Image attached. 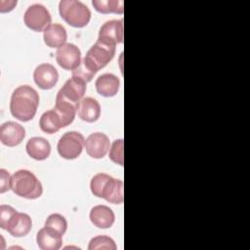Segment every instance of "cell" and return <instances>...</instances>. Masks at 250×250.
I'll return each instance as SVG.
<instances>
[{
  "mask_svg": "<svg viewBox=\"0 0 250 250\" xmlns=\"http://www.w3.org/2000/svg\"><path fill=\"white\" fill-rule=\"evenodd\" d=\"M38 104L37 91L29 85H21L16 88L12 94L10 111L15 118L27 122L35 116Z\"/></svg>",
  "mask_w": 250,
  "mask_h": 250,
  "instance_id": "cell-1",
  "label": "cell"
},
{
  "mask_svg": "<svg viewBox=\"0 0 250 250\" xmlns=\"http://www.w3.org/2000/svg\"><path fill=\"white\" fill-rule=\"evenodd\" d=\"M92 193L112 204H121L124 200L123 182L105 173L96 174L90 183Z\"/></svg>",
  "mask_w": 250,
  "mask_h": 250,
  "instance_id": "cell-2",
  "label": "cell"
},
{
  "mask_svg": "<svg viewBox=\"0 0 250 250\" xmlns=\"http://www.w3.org/2000/svg\"><path fill=\"white\" fill-rule=\"evenodd\" d=\"M11 189L20 197L36 199L42 195L41 182L30 171L21 169L12 175Z\"/></svg>",
  "mask_w": 250,
  "mask_h": 250,
  "instance_id": "cell-3",
  "label": "cell"
},
{
  "mask_svg": "<svg viewBox=\"0 0 250 250\" xmlns=\"http://www.w3.org/2000/svg\"><path fill=\"white\" fill-rule=\"evenodd\" d=\"M59 12L62 19L73 27H84L91 20L89 8L77 0H62L59 3Z\"/></svg>",
  "mask_w": 250,
  "mask_h": 250,
  "instance_id": "cell-4",
  "label": "cell"
},
{
  "mask_svg": "<svg viewBox=\"0 0 250 250\" xmlns=\"http://www.w3.org/2000/svg\"><path fill=\"white\" fill-rule=\"evenodd\" d=\"M116 45L98 38L96 43L89 49L84 59L97 70L104 68L113 59Z\"/></svg>",
  "mask_w": 250,
  "mask_h": 250,
  "instance_id": "cell-5",
  "label": "cell"
},
{
  "mask_svg": "<svg viewBox=\"0 0 250 250\" xmlns=\"http://www.w3.org/2000/svg\"><path fill=\"white\" fill-rule=\"evenodd\" d=\"M85 146V139L83 135L76 131L64 133L58 142V152L64 159L77 158Z\"/></svg>",
  "mask_w": 250,
  "mask_h": 250,
  "instance_id": "cell-6",
  "label": "cell"
},
{
  "mask_svg": "<svg viewBox=\"0 0 250 250\" xmlns=\"http://www.w3.org/2000/svg\"><path fill=\"white\" fill-rule=\"evenodd\" d=\"M23 21L29 29L40 32L51 24L52 17L44 5L33 4L26 9L23 15Z\"/></svg>",
  "mask_w": 250,
  "mask_h": 250,
  "instance_id": "cell-7",
  "label": "cell"
},
{
  "mask_svg": "<svg viewBox=\"0 0 250 250\" xmlns=\"http://www.w3.org/2000/svg\"><path fill=\"white\" fill-rule=\"evenodd\" d=\"M58 64L65 70H74L81 62V52L72 43H65L56 52Z\"/></svg>",
  "mask_w": 250,
  "mask_h": 250,
  "instance_id": "cell-8",
  "label": "cell"
},
{
  "mask_svg": "<svg viewBox=\"0 0 250 250\" xmlns=\"http://www.w3.org/2000/svg\"><path fill=\"white\" fill-rule=\"evenodd\" d=\"M109 147V139L105 134L102 132L92 133L85 140L86 152L92 158H103L108 152Z\"/></svg>",
  "mask_w": 250,
  "mask_h": 250,
  "instance_id": "cell-9",
  "label": "cell"
},
{
  "mask_svg": "<svg viewBox=\"0 0 250 250\" xmlns=\"http://www.w3.org/2000/svg\"><path fill=\"white\" fill-rule=\"evenodd\" d=\"M87 83L80 78L71 76L59 90L57 96L78 105L86 92Z\"/></svg>",
  "mask_w": 250,
  "mask_h": 250,
  "instance_id": "cell-10",
  "label": "cell"
},
{
  "mask_svg": "<svg viewBox=\"0 0 250 250\" xmlns=\"http://www.w3.org/2000/svg\"><path fill=\"white\" fill-rule=\"evenodd\" d=\"M35 84L43 90L52 89L59 80V72L51 63H41L36 66L33 72Z\"/></svg>",
  "mask_w": 250,
  "mask_h": 250,
  "instance_id": "cell-11",
  "label": "cell"
},
{
  "mask_svg": "<svg viewBox=\"0 0 250 250\" xmlns=\"http://www.w3.org/2000/svg\"><path fill=\"white\" fill-rule=\"evenodd\" d=\"M25 137V129L14 121H7L0 127V141L3 145L13 147L20 145Z\"/></svg>",
  "mask_w": 250,
  "mask_h": 250,
  "instance_id": "cell-12",
  "label": "cell"
},
{
  "mask_svg": "<svg viewBox=\"0 0 250 250\" xmlns=\"http://www.w3.org/2000/svg\"><path fill=\"white\" fill-rule=\"evenodd\" d=\"M123 31L122 19L107 21L101 26L98 38L116 45L123 42Z\"/></svg>",
  "mask_w": 250,
  "mask_h": 250,
  "instance_id": "cell-13",
  "label": "cell"
},
{
  "mask_svg": "<svg viewBox=\"0 0 250 250\" xmlns=\"http://www.w3.org/2000/svg\"><path fill=\"white\" fill-rule=\"evenodd\" d=\"M36 242L41 250H59L62 245V235L44 227L37 232Z\"/></svg>",
  "mask_w": 250,
  "mask_h": 250,
  "instance_id": "cell-14",
  "label": "cell"
},
{
  "mask_svg": "<svg viewBox=\"0 0 250 250\" xmlns=\"http://www.w3.org/2000/svg\"><path fill=\"white\" fill-rule=\"evenodd\" d=\"M77 114L83 121L93 123L97 121L101 115V105L94 98H83L78 104Z\"/></svg>",
  "mask_w": 250,
  "mask_h": 250,
  "instance_id": "cell-15",
  "label": "cell"
},
{
  "mask_svg": "<svg viewBox=\"0 0 250 250\" xmlns=\"http://www.w3.org/2000/svg\"><path fill=\"white\" fill-rule=\"evenodd\" d=\"M89 217L91 223L99 229H109L115 221L113 211L106 205L94 206L90 211Z\"/></svg>",
  "mask_w": 250,
  "mask_h": 250,
  "instance_id": "cell-16",
  "label": "cell"
},
{
  "mask_svg": "<svg viewBox=\"0 0 250 250\" xmlns=\"http://www.w3.org/2000/svg\"><path fill=\"white\" fill-rule=\"evenodd\" d=\"M27 154L35 160H45L51 153L50 143L42 137L30 138L25 146Z\"/></svg>",
  "mask_w": 250,
  "mask_h": 250,
  "instance_id": "cell-17",
  "label": "cell"
},
{
  "mask_svg": "<svg viewBox=\"0 0 250 250\" xmlns=\"http://www.w3.org/2000/svg\"><path fill=\"white\" fill-rule=\"evenodd\" d=\"M43 39L48 47L59 49L66 43L67 33L64 26L62 24L51 23L43 31Z\"/></svg>",
  "mask_w": 250,
  "mask_h": 250,
  "instance_id": "cell-18",
  "label": "cell"
},
{
  "mask_svg": "<svg viewBox=\"0 0 250 250\" xmlns=\"http://www.w3.org/2000/svg\"><path fill=\"white\" fill-rule=\"evenodd\" d=\"M97 92L105 98L113 97L117 94L120 86L119 79L112 73H104L100 75L95 82Z\"/></svg>",
  "mask_w": 250,
  "mask_h": 250,
  "instance_id": "cell-19",
  "label": "cell"
},
{
  "mask_svg": "<svg viewBox=\"0 0 250 250\" xmlns=\"http://www.w3.org/2000/svg\"><path fill=\"white\" fill-rule=\"evenodd\" d=\"M32 228V221L28 214L17 212L7 228V231L15 237H22L29 233Z\"/></svg>",
  "mask_w": 250,
  "mask_h": 250,
  "instance_id": "cell-20",
  "label": "cell"
},
{
  "mask_svg": "<svg viewBox=\"0 0 250 250\" xmlns=\"http://www.w3.org/2000/svg\"><path fill=\"white\" fill-rule=\"evenodd\" d=\"M77 106H78L77 104L71 102H68L58 96L56 97V104H55L54 110L58 113L62 121V128L72 123V121L74 120L75 114L77 112Z\"/></svg>",
  "mask_w": 250,
  "mask_h": 250,
  "instance_id": "cell-21",
  "label": "cell"
},
{
  "mask_svg": "<svg viewBox=\"0 0 250 250\" xmlns=\"http://www.w3.org/2000/svg\"><path fill=\"white\" fill-rule=\"evenodd\" d=\"M40 129L47 134H54L62 128V121L58 113L53 109L45 111L39 120Z\"/></svg>",
  "mask_w": 250,
  "mask_h": 250,
  "instance_id": "cell-22",
  "label": "cell"
},
{
  "mask_svg": "<svg viewBox=\"0 0 250 250\" xmlns=\"http://www.w3.org/2000/svg\"><path fill=\"white\" fill-rule=\"evenodd\" d=\"M92 5L102 14H123L124 12V2L122 0H93Z\"/></svg>",
  "mask_w": 250,
  "mask_h": 250,
  "instance_id": "cell-23",
  "label": "cell"
},
{
  "mask_svg": "<svg viewBox=\"0 0 250 250\" xmlns=\"http://www.w3.org/2000/svg\"><path fill=\"white\" fill-rule=\"evenodd\" d=\"M97 72L98 71L83 58L80 64L74 70H72V76L80 78L81 80L88 83L93 79Z\"/></svg>",
  "mask_w": 250,
  "mask_h": 250,
  "instance_id": "cell-24",
  "label": "cell"
},
{
  "mask_svg": "<svg viewBox=\"0 0 250 250\" xmlns=\"http://www.w3.org/2000/svg\"><path fill=\"white\" fill-rule=\"evenodd\" d=\"M116 248L114 240L106 235H97L93 237L88 245V250H116Z\"/></svg>",
  "mask_w": 250,
  "mask_h": 250,
  "instance_id": "cell-25",
  "label": "cell"
},
{
  "mask_svg": "<svg viewBox=\"0 0 250 250\" xmlns=\"http://www.w3.org/2000/svg\"><path fill=\"white\" fill-rule=\"evenodd\" d=\"M44 227L50 228V229L56 230L57 232H59L60 234L63 235L67 229V222L62 215H61L59 213H54V214H51L46 219Z\"/></svg>",
  "mask_w": 250,
  "mask_h": 250,
  "instance_id": "cell-26",
  "label": "cell"
},
{
  "mask_svg": "<svg viewBox=\"0 0 250 250\" xmlns=\"http://www.w3.org/2000/svg\"><path fill=\"white\" fill-rule=\"evenodd\" d=\"M123 148H124V142L123 139L115 140L109 147V158L115 164L122 166L124 164V157H123Z\"/></svg>",
  "mask_w": 250,
  "mask_h": 250,
  "instance_id": "cell-27",
  "label": "cell"
},
{
  "mask_svg": "<svg viewBox=\"0 0 250 250\" xmlns=\"http://www.w3.org/2000/svg\"><path fill=\"white\" fill-rule=\"evenodd\" d=\"M17 210L10 205L2 204L0 206V227L3 229H7L9 224L17 214Z\"/></svg>",
  "mask_w": 250,
  "mask_h": 250,
  "instance_id": "cell-28",
  "label": "cell"
},
{
  "mask_svg": "<svg viewBox=\"0 0 250 250\" xmlns=\"http://www.w3.org/2000/svg\"><path fill=\"white\" fill-rule=\"evenodd\" d=\"M12 176L5 169H0V193H4L11 189Z\"/></svg>",
  "mask_w": 250,
  "mask_h": 250,
  "instance_id": "cell-29",
  "label": "cell"
}]
</instances>
